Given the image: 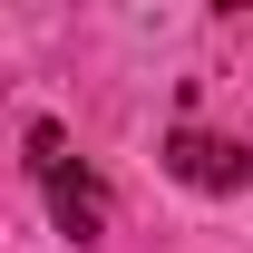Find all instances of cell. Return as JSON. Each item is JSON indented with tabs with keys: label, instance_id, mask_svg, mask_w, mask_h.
Returning <instances> with one entry per match:
<instances>
[{
	"label": "cell",
	"instance_id": "obj_1",
	"mask_svg": "<svg viewBox=\"0 0 253 253\" xmlns=\"http://www.w3.org/2000/svg\"><path fill=\"white\" fill-rule=\"evenodd\" d=\"M30 175H39V195H49V214H59L68 244H97L107 234V175L68 156V126L30 117Z\"/></svg>",
	"mask_w": 253,
	"mask_h": 253
},
{
	"label": "cell",
	"instance_id": "obj_2",
	"mask_svg": "<svg viewBox=\"0 0 253 253\" xmlns=\"http://www.w3.org/2000/svg\"><path fill=\"white\" fill-rule=\"evenodd\" d=\"M166 175H175V185H195V195H234V185L253 175V146L205 136V126H175V136H166Z\"/></svg>",
	"mask_w": 253,
	"mask_h": 253
}]
</instances>
